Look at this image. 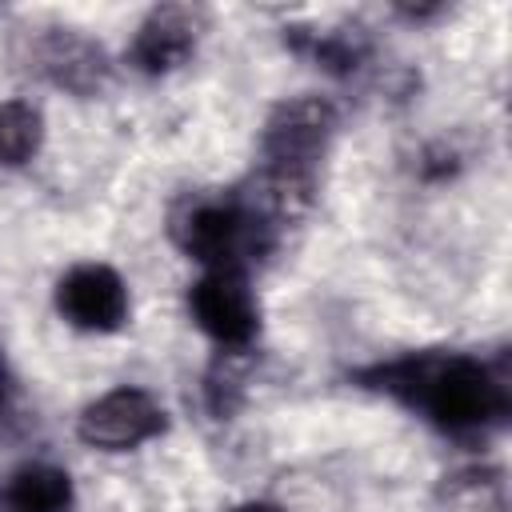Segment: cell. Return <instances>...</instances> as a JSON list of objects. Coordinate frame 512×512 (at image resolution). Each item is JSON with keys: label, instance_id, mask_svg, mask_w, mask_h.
I'll return each mask as SVG.
<instances>
[{"label": "cell", "instance_id": "8", "mask_svg": "<svg viewBox=\"0 0 512 512\" xmlns=\"http://www.w3.org/2000/svg\"><path fill=\"white\" fill-rule=\"evenodd\" d=\"M32 72L44 76L48 84L76 92V96H92L108 84V56L96 40H88L80 28H44L32 40Z\"/></svg>", "mask_w": 512, "mask_h": 512}, {"label": "cell", "instance_id": "9", "mask_svg": "<svg viewBox=\"0 0 512 512\" xmlns=\"http://www.w3.org/2000/svg\"><path fill=\"white\" fill-rule=\"evenodd\" d=\"M72 476L56 464L28 460L0 472V512H72Z\"/></svg>", "mask_w": 512, "mask_h": 512}, {"label": "cell", "instance_id": "12", "mask_svg": "<svg viewBox=\"0 0 512 512\" xmlns=\"http://www.w3.org/2000/svg\"><path fill=\"white\" fill-rule=\"evenodd\" d=\"M44 144V112L32 100H0V164L20 168Z\"/></svg>", "mask_w": 512, "mask_h": 512}, {"label": "cell", "instance_id": "15", "mask_svg": "<svg viewBox=\"0 0 512 512\" xmlns=\"http://www.w3.org/2000/svg\"><path fill=\"white\" fill-rule=\"evenodd\" d=\"M8 408V368H4V356H0V412Z\"/></svg>", "mask_w": 512, "mask_h": 512}, {"label": "cell", "instance_id": "10", "mask_svg": "<svg viewBox=\"0 0 512 512\" xmlns=\"http://www.w3.org/2000/svg\"><path fill=\"white\" fill-rule=\"evenodd\" d=\"M284 44L328 76H356L372 60L364 28H284Z\"/></svg>", "mask_w": 512, "mask_h": 512}, {"label": "cell", "instance_id": "11", "mask_svg": "<svg viewBox=\"0 0 512 512\" xmlns=\"http://www.w3.org/2000/svg\"><path fill=\"white\" fill-rule=\"evenodd\" d=\"M436 512H508L504 472L492 464H468L436 484Z\"/></svg>", "mask_w": 512, "mask_h": 512}, {"label": "cell", "instance_id": "1", "mask_svg": "<svg viewBox=\"0 0 512 512\" xmlns=\"http://www.w3.org/2000/svg\"><path fill=\"white\" fill-rule=\"evenodd\" d=\"M352 380L368 392L392 396L452 440H488L512 416V388L504 364L476 352H404L356 368Z\"/></svg>", "mask_w": 512, "mask_h": 512}, {"label": "cell", "instance_id": "4", "mask_svg": "<svg viewBox=\"0 0 512 512\" xmlns=\"http://www.w3.org/2000/svg\"><path fill=\"white\" fill-rule=\"evenodd\" d=\"M164 428H168L164 404L148 388H136V384H120L96 396L76 420V436L100 452H132L156 440Z\"/></svg>", "mask_w": 512, "mask_h": 512}, {"label": "cell", "instance_id": "13", "mask_svg": "<svg viewBox=\"0 0 512 512\" xmlns=\"http://www.w3.org/2000/svg\"><path fill=\"white\" fill-rule=\"evenodd\" d=\"M244 380H248V372H244V352H220V356L212 360V368H208V376H204V404H208V412H212L216 420H224V416H232V412L240 408V400H244Z\"/></svg>", "mask_w": 512, "mask_h": 512}, {"label": "cell", "instance_id": "14", "mask_svg": "<svg viewBox=\"0 0 512 512\" xmlns=\"http://www.w3.org/2000/svg\"><path fill=\"white\" fill-rule=\"evenodd\" d=\"M232 512H284V508L272 504V500H244V504H236Z\"/></svg>", "mask_w": 512, "mask_h": 512}, {"label": "cell", "instance_id": "2", "mask_svg": "<svg viewBox=\"0 0 512 512\" xmlns=\"http://www.w3.org/2000/svg\"><path fill=\"white\" fill-rule=\"evenodd\" d=\"M340 116L324 96L280 100L260 132V172L248 180L264 208L288 224L300 220L316 200V172L336 140Z\"/></svg>", "mask_w": 512, "mask_h": 512}, {"label": "cell", "instance_id": "7", "mask_svg": "<svg viewBox=\"0 0 512 512\" xmlns=\"http://www.w3.org/2000/svg\"><path fill=\"white\" fill-rule=\"evenodd\" d=\"M200 32H204V12L200 8H188V4H160L152 8L124 60L140 72V76H168L176 68H184L192 56H196V44H200Z\"/></svg>", "mask_w": 512, "mask_h": 512}, {"label": "cell", "instance_id": "6", "mask_svg": "<svg viewBox=\"0 0 512 512\" xmlns=\"http://www.w3.org/2000/svg\"><path fill=\"white\" fill-rule=\"evenodd\" d=\"M56 312L80 332H120L128 320V284L112 264H76L56 280Z\"/></svg>", "mask_w": 512, "mask_h": 512}, {"label": "cell", "instance_id": "3", "mask_svg": "<svg viewBox=\"0 0 512 512\" xmlns=\"http://www.w3.org/2000/svg\"><path fill=\"white\" fill-rule=\"evenodd\" d=\"M284 224L264 208L252 184L216 188V192H188L168 216L172 244L204 264L208 272H248L252 264L268 260L280 244Z\"/></svg>", "mask_w": 512, "mask_h": 512}, {"label": "cell", "instance_id": "5", "mask_svg": "<svg viewBox=\"0 0 512 512\" xmlns=\"http://www.w3.org/2000/svg\"><path fill=\"white\" fill-rule=\"evenodd\" d=\"M188 312L220 352H248L260 336V304L240 272H204L188 288Z\"/></svg>", "mask_w": 512, "mask_h": 512}]
</instances>
